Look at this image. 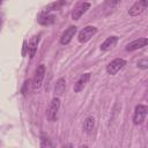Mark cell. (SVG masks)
Listing matches in <instances>:
<instances>
[{
	"label": "cell",
	"instance_id": "1",
	"mask_svg": "<svg viewBox=\"0 0 148 148\" xmlns=\"http://www.w3.org/2000/svg\"><path fill=\"white\" fill-rule=\"evenodd\" d=\"M59 108H60V99H59V97H54V98L51 101V103H50V105H49L47 113H46L49 121H56V120H57Z\"/></svg>",
	"mask_w": 148,
	"mask_h": 148
},
{
	"label": "cell",
	"instance_id": "2",
	"mask_svg": "<svg viewBox=\"0 0 148 148\" xmlns=\"http://www.w3.org/2000/svg\"><path fill=\"white\" fill-rule=\"evenodd\" d=\"M148 113V108L146 105L139 104L135 106V111H134V116H133V123L135 125H140L145 121L146 117Z\"/></svg>",
	"mask_w": 148,
	"mask_h": 148
},
{
	"label": "cell",
	"instance_id": "3",
	"mask_svg": "<svg viewBox=\"0 0 148 148\" xmlns=\"http://www.w3.org/2000/svg\"><path fill=\"white\" fill-rule=\"evenodd\" d=\"M44 76H45V66L44 65H39L36 68V72H35L34 79H32V89L34 90H37L42 86Z\"/></svg>",
	"mask_w": 148,
	"mask_h": 148
},
{
	"label": "cell",
	"instance_id": "4",
	"mask_svg": "<svg viewBox=\"0 0 148 148\" xmlns=\"http://www.w3.org/2000/svg\"><path fill=\"white\" fill-rule=\"evenodd\" d=\"M97 32V28L96 27H92V25H88L86 28H83L80 32H79V42L80 43H86L88 42L95 34Z\"/></svg>",
	"mask_w": 148,
	"mask_h": 148
},
{
	"label": "cell",
	"instance_id": "5",
	"mask_svg": "<svg viewBox=\"0 0 148 148\" xmlns=\"http://www.w3.org/2000/svg\"><path fill=\"white\" fill-rule=\"evenodd\" d=\"M125 65H126V61H125L124 59L117 58V59L112 60V61L106 66V72H108L109 74H111V75H114V74H117Z\"/></svg>",
	"mask_w": 148,
	"mask_h": 148
},
{
	"label": "cell",
	"instance_id": "6",
	"mask_svg": "<svg viewBox=\"0 0 148 148\" xmlns=\"http://www.w3.org/2000/svg\"><path fill=\"white\" fill-rule=\"evenodd\" d=\"M90 8V3L89 2H81L79 3L72 12V18L73 20H79L88 9Z\"/></svg>",
	"mask_w": 148,
	"mask_h": 148
},
{
	"label": "cell",
	"instance_id": "7",
	"mask_svg": "<svg viewBox=\"0 0 148 148\" xmlns=\"http://www.w3.org/2000/svg\"><path fill=\"white\" fill-rule=\"evenodd\" d=\"M147 8V0H139L138 2H135L128 10V14L131 16H136L139 14H141L142 12H145V9Z\"/></svg>",
	"mask_w": 148,
	"mask_h": 148
},
{
	"label": "cell",
	"instance_id": "8",
	"mask_svg": "<svg viewBox=\"0 0 148 148\" xmlns=\"http://www.w3.org/2000/svg\"><path fill=\"white\" fill-rule=\"evenodd\" d=\"M75 32H76V27L71 25L69 28H67V29L64 31V34L61 35V37H60V43H61L62 45L68 44V43L72 40V38L74 37Z\"/></svg>",
	"mask_w": 148,
	"mask_h": 148
},
{
	"label": "cell",
	"instance_id": "9",
	"mask_svg": "<svg viewBox=\"0 0 148 148\" xmlns=\"http://www.w3.org/2000/svg\"><path fill=\"white\" fill-rule=\"evenodd\" d=\"M90 79V74L89 73H84L80 76V79L76 81V83L74 84V91L75 92H80L81 90H83V88L86 87V84L88 83Z\"/></svg>",
	"mask_w": 148,
	"mask_h": 148
},
{
	"label": "cell",
	"instance_id": "10",
	"mask_svg": "<svg viewBox=\"0 0 148 148\" xmlns=\"http://www.w3.org/2000/svg\"><path fill=\"white\" fill-rule=\"evenodd\" d=\"M147 44H148L147 38H139V39H135V40L131 42L126 46V50L127 51H134V50H138V49H141V47L146 46Z\"/></svg>",
	"mask_w": 148,
	"mask_h": 148
},
{
	"label": "cell",
	"instance_id": "11",
	"mask_svg": "<svg viewBox=\"0 0 148 148\" xmlns=\"http://www.w3.org/2000/svg\"><path fill=\"white\" fill-rule=\"evenodd\" d=\"M117 40H118V37H117V36H110V37H108V38L103 42V44L101 45V50H103V51H109V50H111L113 46H116Z\"/></svg>",
	"mask_w": 148,
	"mask_h": 148
},
{
	"label": "cell",
	"instance_id": "12",
	"mask_svg": "<svg viewBox=\"0 0 148 148\" xmlns=\"http://www.w3.org/2000/svg\"><path fill=\"white\" fill-rule=\"evenodd\" d=\"M54 20H56L54 15L49 14L47 12H43V13L39 15V17H38V22H39L40 24H43V25H49V24L53 23Z\"/></svg>",
	"mask_w": 148,
	"mask_h": 148
},
{
	"label": "cell",
	"instance_id": "13",
	"mask_svg": "<svg viewBox=\"0 0 148 148\" xmlns=\"http://www.w3.org/2000/svg\"><path fill=\"white\" fill-rule=\"evenodd\" d=\"M65 88H66V81L64 77H60L57 80L56 86H54V92L57 96H61L65 92Z\"/></svg>",
	"mask_w": 148,
	"mask_h": 148
},
{
	"label": "cell",
	"instance_id": "14",
	"mask_svg": "<svg viewBox=\"0 0 148 148\" xmlns=\"http://www.w3.org/2000/svg\"><path fill=\"white\" fill-rule=\"evenodd\" d=\"M37 45H38V37L35 36L31 38L30 43H29V46H28V52H29V57L30 58H34L36 51H37Z\"/></svg>",
	"mask_w": 148,
	"mask_h": 148
},
{
	"label": "cell",
	"instance_id": "15",
	"mask_svg": "<svg viewBox=\"0 0 148 148\" xmlns=\"http://www.w3.org/2000/svg\"><path fill=\"white\" fill-rule=\"evenodd\" d=\"M95 127V119L92 117H88L86 118L84 123H83V130L86 133H90Z\"/></svg>",
	"mask_w": 148,
	"mask_h": 148
},
{
	"label": "cell",
	"instance_id": "16",
	"mask_svg": "<svg viewBox=\"0 0 148 148\" xmlns=\"http://www.w3.org/2000/svg\"><path fill=\"white\" fill-rule=\"evenodd\" d=\"M64 3V0H61V1H58V2H53V3H51V5H49L46 8H45V10L44 12H50V10H57V9H59L60 7H61V5Z\"/></svg>",
	"mask_w": 148,
	"mask_h": 148
},
{
	"label": "cell",
	"instance_id": "17",
	"mask_svg": "<svg viewBox=\"0 0 148 148\" xmlns=\"http://www.w3.org/2000/svg\"><path fill=\"white\" fill-rule=\"evenodd\" d=\"M40 147L45 148V147H53V143L50 141V139H47V136L42 135L40 138Z\"/></svg>",
	"mask_w": 148,
	"mask_h": 148
},
{
	"label": "cell",
	"instance_id": "18",
	"mask_svg": "<svg viewBox=\"0 0 148 148\" xmlns=\"http://www.w3.org/2000/svg\"><path fill=\"white\" fill-rule=\"evenodd\" d=\"M138 66H139L140 68H142V69H147V68H148V60H147V59L140 60V61L138 62Z\"/></svg>",
	"mask_w": 148,
	"mask_h": 148
},
{
	"label": "cell",
	"instance_id": "19",
	"mask_svg": "<svg viewBox=\"0 0 148 148\" xmlns=\"http://www.w3.org/2000/svg\"><path fill=\"white\" fill-rule=\"evenodd\" d=\"M23 46H24V47H23V49H24V50H25V42H24V43H23ZM22 54H23V56H24V51H23V52H22Z\"/></svg>",
	"mask_w": 148,
	"mask_h": 148
},
{
	"label": "cell",
	"instance_id": "20",
	"mask_svg": "<svg viewBox=\"0 0 148 148\" xmlns=\"http://www.w3.org/2000/svg\"><path fill=\"white\" fill-rule=\"evenodd\" d=\"M0 27H1V20H0Z\"/></svg>",
	"mask_w": 148,
	"mask_h": 148
},
{
	"label": "cell",
	"instance_id": "21",
	"mask_svg": "<svg viewBox=\"0 0 148 148\" xmlns=\"http://www.w3.org/2000/svg\"><path fill=\"white\" fill-rule=\"evenodd\" d=\"M0 3H1V0H0Z\"/></svg>",
	"mask_w": 148,
	"mask_h": 148
}]
</instances>
